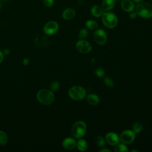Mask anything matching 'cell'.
I'll return each instance as SVG.
<instances>
[{"instance_id":"6da1fadb","label":"cell","mask_w":152,"mask_h":152,"mask_svg":"<svg viewBox=\"0 0 152 152\" xmlns=\"http://www.w3.org/2000/svg\"><path fill=\"white\" fill-rule=\"evenodd\" d=\"M37 100L44 105H49L53 103L55 99V96L51 90L48 89L40 90L36 95Z\"/></svg>"},{"instance_id":"7a4b0ae2","label":"cell","mask_w":152,"mask_h":152,"mask_svg":"<svg viewBox=\"0 0 152 152\" xmlns=\"http://www.w3.org/2000/svg\"><path fill=\"white\" fill-rule=\"evenodd\" d=\"M135 11L138 15L144 18L152 17V5L147 2H141L137 5Z\"/></svg>"},{"instance_id":"3957f363","label":"cell","mask_w":152,"mask_h":152,"mask_svg":"<svg viewBox=\"0 0 152 152\" xmlns=\"http://www.w3.org/2000/svg\"><path fill=\"white\" fill-rule=\"evenodd\" d=\"M87 130L86 123L83 121H78L75 122L71 127V135L76 138H82Z\"/></svg>"},{"instance_id":"277c9868","label":"cell","mask_w":152,"mask_h":152,"mask_svg":"<svg viewBox=\"0 0 152 152\" xmlns=\"http://www.w3.org/2000/svg\"><path fill=\"white\" fill-rule=\"evenodd\" d=\"M68 96L74 100H81L86 96V90L80 86H73L68 90Z\"/></svg>"},{"instance_id":"5b68a950","label":"cell","mask_w":152,"mask_h":152,"mask_svg":"<svg viewBox=\"0 0 152 152\" xmlns=\"http://www.w3.org/2000/svg\"><path fill=\"white\" fill-rule=\"evenodd\" d=\"M102 20L105 27L108 28H113L118 24V18L116 15L110 12H106L102 14Z\"/></svg>"},{"instance_id":"8992f818","label":"cell","mask_w":152,"mask_h":152,"mask_svg":"<svg viewBox=\"0 0 152 152\" xmlns=\"http://www.w3.org/2000/svg\"><path fill=\"white\" fill-rule=\"evenodd\" d=\"M119 138L122 143L125 144H130L132 142L135 138V132L132 130H125L121 133Z\"/></svg>"},{"instance_id":"52a82bcc","label":"cell","mask_w":152,"mask_h":152,"mask_svg":"<svg viewBox=\"0 0 152 152\" xmlns=\"http://www.w3.org/2000/svg\"><path fill=\"white\" fill-rule=\"evenodd\" d=\"M76 49L81 53H88L91 50L92 46L88 41L81 39L77 42Z\"/></svg>"},{"instance_id":"ba28073f","label":"cell","mask_w":152,"mask_h":152,"mask_svg":"<svg viewBox=\"0 0 152 152\" xmlns=\"http://www.w3.org/2000/svg\"><path fill=\"white\" fill-rule=\"evenodd\" d=\"M59 29L58 24L54 21L48 22L43 27V31L47 35H52L55 34Z\"/></svg>"},{"instance_id":"9c48e42d","label":"cell","mask_w":152,"mask_h":152,"mask_svg":"<svg viewBox=\"0 0 152 152\" xmlns=\"http://www.w3.org/2000/svg\"><path fill=\"white\" fill-rule=\"evenodd\" d=\"M94 39L95 42L100 45H104L107 42V35L102 29H98L94 33Z\"/></svg>"},{"instance_id":"30bf717a","label":"cell","mask_w":152,"mask_h":152,"mask_svg":"<svg viewBox=\"0 0 152 152\" xmlns=\"http://www.w3.org/2000/svg\"><path fill=\"white\" fill-rule=\"evenodd\" d=\"M105 139L107 142L111 145H116L120 141L118 135L113 132H108L105 136Z\"/></svg>"},{"instance_id":"8fae6325","label":"cell","mask_w":152,"mask_h":152,"mask_svg":"<svg viewBox=\"0 0 152 152\" xmlns=\"http://www.w3.org/2000/svg\"><path fill=\"white\" fill-rule=\"evenodd\" d=\"M77 142L75 139L71 137H67L62 141V146L64 148L67 150H71L75 148Z\"/></svg>"},{"instance_id":"7c38bea8","label":"cell","mask_w":152,"mask_h":152,"mask_svg":"<svg viewBox=\"0 0 152 152\" xmlns=\"http://www.w3.org/2000/svg\"><path fill=\"white\" fill-rule=\"evenodd\" d=\"M121 5L123 10L125 12H132L135 9L134 4L131 0H123Z\"/></svg>"},{"instance_id":"4fadbf2b","label":"cell","mask_w":152,"mask_h":152,"mask_svg":"<svg viewBox=\"0 0 152 152\" xmlns=\"http://www.w3.org/2000/svg\"><path fill=\"white\" fill-rule=\"evenodd\" d=\"M116 0H103L102 3V8L103 11H109L115 5Z\"/></svg>"},{"instance_id":"5bb4252c","label":"cell","mask_w":152,"mask_h":152,"mask_svg":"<svg viewBox=\"0 0 152 152\" xmlns=\"http://www.w3.org/2000/svg\"><path fill=\"white\" fill-rule=\"evenodd\" d=\"M75 15V11L74 9L71 8H66L62 12V17L65 20H71L74 17Z\"/></svg>"},{"instance_id":"9a60e30c","label":"cell","mask_w":152,"mask_h":152,"mask_svg":"<svg viewBox=\"0 0 152 152\" xmlns=\"http://www.w3.org/2000/svg\"><path fill=\"white\" fill-rule=\"evenodd\" d=\"M87 102L92 106H96L99 103V97L96 94H90L87 97Z\"/></svg>"},{"instance_id":"2e32d148","label":"cell","mask_w":152,"mask_h":152,"mask_svg":"<svg viewBox=\"0 0 152 152\" xmlns=\"http://www.w3.org/2000/svg\"><path fill=\"white\" fill-rule=\"evenodd\" d=\"M91 13L94 17H100L103 14V10L100 6L95 5L91 7Z\"/></svg>"},{"instance_id":"e0dca14e","label":"cell","mask_w":152,"mask_h":152,"mask_svg":"<svg viewBox=\"0 0 152 152\" xmlns=\"http://www.w3.org/2000/svg\"><path fill=\"white\" fill-rule=\"evenodd\" d=\"M77 147L78 148V150H80V151H84L87 150L88 145L87 143L86 142V141L84 139H81L80 138V140L78 141V142H77Z\"/></svg>"},{"instance_id":"ac0fdd59","label":"cell","mask_w":152,"mask_h":152,"mask_svg":"<svg viewBox=\"0 0 152 152\" xmlns=\"http://www.w3.org/2000/svg\"><path fill=\"white\" fill-rule=\"evenodd\" d=\"M86 26L88 28L91 30H95L98 27L97 23L96 21L92 20L87 21L86 23Z\"/></svg>"},{"instance_id":"d6986e66","label":"cell","mask_w":152,"mask_h":152,"mask_svg":"<svg viewBox=\"0 0 152 152\" xmlns=\"http://www.w3.org/2000/svg\"><path fill=\"white\" fill-rule=\"evenodd\" d=\"M114 151L115 152H124V151H128V149L124 143L117 144L116 145V147H115Z\"/></svg>"},{"instance_id":"ffe728a7","label":"cell","mask_w":152,"mask_h":152,"mask_svg":"<svg viewBox=\"0 0 152 152\" xmlns=\"http://www.w3.org/2000/svg\"><path fill=\"white\" fill-rule=\"evenodd\" d=\"M8 142V136L6 133L2 131H0V144L5 145Z\"/></svg>"},{"instance_id":"44dd1931","label":"cell","mask_w":152,"mask_h":152,"mask_svg":"<svg viewBox=\"0 0 152 152\" xmlns=\"http://www.w3.org/2000/svg\"><path fill=\"white\" fill-rule=\"evenodd\" d=\"M105 140L104 139V138L101 136V135H99L98 137H97L96 138V144L97 145L100 147V148H103L104 147L105 145Z\"/></svg>"},{"instance_id":"7402d4cb","label":"cell","mask_w":152,"mask_h":152,"mask_svg":"<svg viewBox=\"0 0 152 152\" xmlns=\"http://www.w3.org/2000/svg\"><path fill=\"white\" fill-rule=\"evenodd\" d=\"M59 86H60V83L58 81L55 80V81H53L50 84V89L52 91H55L59 88Z\"/></svg>"},{"instance_id":"603a6c76","label":"cell","mask_w":152,"mask_h":152,"mask_svg":"<svg viewBox=\"0 0 152 152\" xmlns=\"http://www.w3.org/2000/svg\"><path fill=\"white\" fill-rule=\"evenodd\" d=\"M132 128H133V131L135 133H139L141 131V130L142 129V126L140 123L136 122L133 125Z\"/></svg>"},{"instance_id":"cb8c5ba5","label":"cell","mask_w":152,"mask_h":152,"mask_svg":"<svg viewBox=\"0 0 152 152\" xmlns=\"http://www.w3.org/2000/svg\"><path fill=\"white\" fill-rule=\"evenodd\" d=\"M94 73H95V74H96L97 77L101 78V77H104V74H105V71H104V70L103 68H102L101 67H99V68H97L95 70Z\"/></svg>"},{"instance_id":"d4e9b609","label":"cell","mask_w":152,"mask_h":152,"mask_svg":"<svg viewBox=\"0 0 152 152\" xmlns=\"http://www.w3.org/2000/svg\"><path fill=\"white\" fill-rule=\"evenodd\" d=\"M88 31L87 29L82 28L78 33V37L80 39H84V38H86L88 36Z\"/></svg>"},{"instance_id":"484cf974","label":"cell","mask_w":152,"mask_h":152,"mask_svg":"<svg viewBox=\"0 0 152 152\" xmlns=\"http://www.w3.org/2000/svg\"><path fill=\"white\" fill-rule=\"evenodd\" d=\"M104 84H106V86H107V87H113V86H114V82H113V81L111 78H110L109 77H106L104 78Z\"/></svg>"},{"instance_id":"4316f807","label":"cell","mask_w":152,"mask_h":152,"mask_svg":"<svg viewBox=\"0 0 152 152\" xmlns=\"http://www.w3.org/2000/svg\"><path fill=\"white\" fill-rule=\"evenodd\" d=\"M43 3L47 7H51L53 4V0H42Z\"/></svg>"},{"instance_id":"83f0119b","label":"cell","mask_w":152,"mask_h":152,"mask_svg":"<svg viewBox=\"0 0 152 152\" xmlns=\"http://www.w3.org/2000/svg\"><path fill=\"white\" fill-rule=\"evenodd\" d=\"M137 14L136 12H135L132 11V12H131V13L129 14V17H130V18L134 19V18H135L137 17Z\"/></svg>"},{"instance_id":"f1b7e54d","label":"cell","mask_w":152,"mask_h":152,"mask_svg":"<svg viewBox=\"0 0 152 152\" xmlns=\"http://www.w3.org/2000/svg\"><path fill=\"white\" fill-rule=\"evenodd\" d=\"M28 63H29V59L27 58H26L23 59V64L24 65H27L28 64Z\"/></svg>"},{"instance_id":"f546056e","label":"cell","mask_w":152,"mask_h":152,"mask_svg":"<svg viewBox=\"0 0 152 152\" xmlns=\"http://www.w3.org/2000/svg\"><path fill=\"white\" fill-rule=\"evenodd\" d=\"M3 58H4V53L1 51H0V64L2 62Z\"/></svg>"},{"instance_id":"4dcf8cb0","label":"cell","mask_w":152,"mask_h":152,"mask_svg":"<svg viewBox=\"0 0 152 152\" xmlns=\"http://www.w3.org/2000/svg\"><path fill=\"white\" fill-rule=\"evenodd\" d=\"M4 54H5V55H8V54H9L10 53V50L9 49H5L4 50V53H3Z\"/></svg>"},{"instance_id":"1f68e13d","label":"cell","mask_w":152,"mask_h":152,"mask_svg":"<svg viewBox=\"0 0 152 152\" xmlns=\"http://www.w3.org/2000/svg\"><path fill=\"white\" fill-rule=\"evenodd\" d=\"M100 151V152H104V151H109V152H110V150H108V149H106V148H103V149H102Z\"/></svg>"},{"instance_id":"d6a6232c","label":"cell","mask_w":152,"mask_h":152,"mask_svg":"<svg viewBox=\"0 0 152 152\" xmlns=\"http://www.w3.org/2000/svg\"><path fill=\"white\" fill-rule=\"evenodd\" d=\"M134 2H141L142 0H132Z\"/></svg>"},{"instance_id":"836d02e7","label":"cell","mask_w":152,"mask_h":152,"mask_svg":"<svg viewBox=\"0 0 152 152\" xmlns=\"http://www.w3.org/2000/svg\"><path fill=\"white\" fill-rule=\"evenodd\" d=\"M2 3L0 2V9L2 8Z\"/></svg>"},{"instance_id":"e575fe53","label":"cell","mask_w":152,"mask_h":152,"mask_svg":"<svg viewBox=\"0 0 152 152\" xmlns=\"http://www.w3.org/2000/svg\"><path fill=\"white\" fill-rule=\"evenodd\" d=\"M131 151H138L135 150H131Z\"/></svg>"},{"instance_id":"d590c367","label":"cell","mask_w":152,"mask_h":152,"mask_svg":"<svg viewBox=\"0 0 152 152\" xmlns=\"http://www.w3.org/2000/svg\"><path fill=\"white\" fill-rule=\"evenodd\" d=\"M116 1H121V0H116Z\"/></svg>"},{"instance_id":"8d00e7d4","label":"cell","mask_w":152,"mask_h":152,"mask_svg":"<svg viewBox=\"0 0 152 152\" xmlns=\"http://www.w3.org/2000/svg\"><path fill=\"white\" fill-rule=\"evenodd\" d=\"M4 1H7V0H4Z\"/></svg>"}]
</instances>
